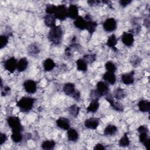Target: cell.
<instances>
[{
    "mask_svg": "<svg viewBox=\"0 0 150 150\" xmlns=\"http://www.w3.org/2000/svg\"><path fill=\"white\" fill-rule=\"evenodd\" d=\"M63 35V32L62 28L59 26H55L50 29L47 38L53 44L58 45L62 43Z\"/></svg>",
    "mask_w": 150,
    "mask_h": 150,
    "instance_id": "6da1fadb",
    "label": "cell"
},
{
    "mask_svg": "<svg viewBox=\"0 0 150 150\" xmlns=\"http://www.w3.org/2000/svg\"><path fill=\"white\" fill-rule=\"evenodd\" d=\"M35 99L30 97H23L16 103V106L23 112H28L32 108Z\"/></svg>",
    "mask_w": 150,
    "mask_h": 150,
    "instance_id": "7a4b0ae2",
    "label": "cell"
},
{
    "mask_svg": "<svg viewBox=\"0 0 150 150\" xmlns=\"http://www.w3.org/2000/svg\"><path fill=\"white\" fill-rule=\"evenodd\" d=\"M63 90L66 95L71 97L75 100L79 101L80 99V93L76 90L75 86L73 83H67L64 84Z\"/></svg>",
    "mask_w": 150,
    "mask_h": 150,
    "instance_id": "3957f363",
    "label": "cell"
},
{
    "mask_svg": "<svg viewBox=\"0 0 150 150\" xmlns=\"http://www.w3.org/2000/svg\"><path fill=\"white\" fill-rule=\"evenodd\" d=\"M7 122L12 131H23V127L21 124L20 120L18 117L10 116L7 119Z\"/></svg>",
    "mask_w": 150,
    "mask_h": 150,
    "instance_id": "277c9868",
    "label": "cell"
},
{
    "mask_svg": "<svg viewBox=\"0 0 150 150\" xmlns=\"http://www.w3.org/2000/svg\"><path fill=\"white\" fill-rule=\"evenodd\" d=\"M56 19L64 21L67 17V8L64 5H60L57 6L56 11L54 14Z\"/></svg>",
    "mask_w": 150,
    "mask_h": 150,
    "instance_id": "5b68a950",
    "label": "cell"
},
{
    "mask_svg": "<svg viewBox=\"0 0 150 150\" xmlns=\"http://www.w3.org/2000/svg\"><path fill=\"white\" fill-rule=\"evenodd\" d=\"M116 28L117 22L114 18H108L103 23V29L106 32H113L116 29Z\"/></svg>",
    "mask_w": 150,
    "mask_h": 150,
    "instance_id": "8992f818",
    "label": "cell"
},
{
    "mask_svg": "<svg viewBox=\"0 0 150 150\" xmlns=\"http://www.w3.org/2000/svg\"><path fill=\"white\" fill-rule=\"evenodd\" d=\"M18 62L14 57H11L7 59L4 63L5 69L9 72L12 73L17 69Z\"/></svg>",
    "mask_w": 150,
    "mask_h": 150,
    "instance_id": "52a82bcc",
    "label": "cell"
},
{
    "mask_svg": "<svg viewBox=\"0 0 150 150\" xmlns=\"http://www.w3.org/2000/svg\"><path fill=\"white\" fill-rule=\"evenodd\" d=\"M25 90L29 94H33L36 91V83L32 80H27L23 84Z\"/></svg>",
    "mask_w": 150,
    "mask_h": 150,
    "instance_id": "ba28073f",
    "label": "cell"
},
{
    "mask_svg": "<svg viewBox=\"0 0 150 150\" xmlns=\"http://www.w3.org/2000/svg\"><path fill=\"white\" fill-rule=\"evenodd\" d=\"M84 19L86 21V29L87 30V31L90 33H93L97 26V23L95 21H92L90 16L89 15H86Z\"/></svg>",
    "mask_w": 150,
    "mask_h": 150,
    "instance_id": "9c48e42d",
    "label": "cell"
},
{
    "mask_svg": "<svg viewBox=\"0 0 150 150\" xmlns=\"http://www.w3.org/2000/svg\"><path fill=\"white\" fill-rule=\"evenodd\" d=\"M100 96H107L109 94V87L108 84L103 81H100L97 83V89Z\"/></svg>",
    "mask_w": 150,
    "mask_h": 150,
    "instance_id": "30bf717a",
    "label": "cell"
},
{
    "mask_svg": "<svg viewBox=\"0 0 150 150\" xmlns=\"http://www.w3.org/2000/svg\"><path fill=\"white\" fill-rule=\"evenodd\" d=\"M105 99L110 103V105L114 110L118 112H121L123 111L124 110L123 105L120 103L114 101V100L113 99V98L111 95L107 94L105 97Z\"/></svg>",
    "mask_w": 150,
    "mask_h": 150,
    "instance_id": "8fae6325",
    "label": "cell"
},
{
    "mask_svg": "<svg viewBox=\"0 0 150 150\" xmlns=\"http://www.w3.org/2000/svg\"><path fill=\"white\" fill-rule=\"evenodd\" d=\"M121 40L126 46H131L134 42L133 34L130 32H124L121 36Z\"/></svg>",
    "mask_w": 150,
    "mask_h": 150,
    "instance_id": "7c38bea8",
    "label": "cell"
},
{
    "mask_svg": "<svg viewBox=\"0 0 150 150\" xmlns=\"http://www.w3.org/2000/svg\"><path fill=\"white\" fill-rule=\"evenodd\" d=\"M134 71H131L130 72L122 74L121 76L122 82L126 85L132 84L134 81Z\"/></svg>",
    "mask_w": 150,
    "mask_h": 150,
    "instance_id": "4fadbf2b",
    "label": "cell"
},
{
    "mask_svg": "<svg viewBox=\"0 0 150 150\" xmlns=\"http://www.w3.org/2000/svg\"><path fill=\"white\" fill-rule=\"evenodd\" d=\"M100 120L97 118H90L84 121V126L88 129H96L98 127Z\"/></svg>",
    "mask_w": 150,
    "mask_h": 150,
    "instance_id": "5bb4252c",
    "label": "cell"
},
{
    "mask_svg": "<svg viewBox=\"0 0 150 150\" xmlns=\"http://www.w3.org/2000/svg\"><path fill=\"white\" fill-rule=\"evenodd\" d=\"M56 122L57 127L62 129L68 130L70 128V123L69 120L66 118L60 117L56 120Z\"/></svg>",
    "mask_w": 150,
    "mask_h": 150,
    "instance_id": "9a60e30c",
    "label": "cell"
},
{
    "mask_svg": "<svg viewBox=\"0 0 150 150\" xmlns=\"http://www.w3.org/2000/svg\"><path fill=\"white\" fill-rule=\"evenodd\" d=\"M28 53L32 56H35L38 55L40 52V48L39 45L36 43H33L29 45L28 47Z\"/></svg>",
    "mask_w": 150,
    "mask_h": 150,
    "instance_id": "2e32d148",
    "label": "cell"
},
{
    "mask_svg": "<svg viewBox=\"0 0 150 150\" xmlns=\"http://www.w3.org/2000/svg\"><path fill=\"white\" fill-rule=\"evenodd\" d=\"M79 16V9L76 5H70L67 8V17L76 19Z\"/></svg>",
    "mask_w": 150,
    "mask_h": 150,
    "instance_id": "e0dca14e",
    "label": "cell"
},
{
    "mask_svg": "<svg viewBox=\"0 0 150 150\" xmlns=\"http://www.w3.org/2000/svg\"><path fill=\"white\" fill-rule=\"evenodd\" d=\"M103 79L104 80L107 82V83H109L110 84L113 85L115 84L116 81V76L114 74V73L106 71L103 76Z\"/></svg>",
    "mask_w": 150,
    "mask_h": 150,
    "instance_id": "ac0fdd59",
    "label": "cell"
},
{
    "mask_svg": "<svg viewBox=\"0 0 150 150\" xmlns=\"http://www.w3.org/2000/svg\"><path fill=\"white\" fill-rule=\"evenodd\" d=\"M138 107L141 112H148L150 110V102L147 100H141L138 103Z\"/></svg>",
    "mask_w": 150,
    "mask_h": 150,
    "instance_id": "d6986e66",
    "label": "cell"
},
{
    "mask_svg": "<svg viewBox=\"0 0 150 150\" xmlns=\"http://www.w3.org/2000/svg\"><path fill=\"white\" fill-rule=\"evenodd\" d=\"M56 19L54 15L46 14L44 17V22L47 27L52 28L56 26Z\"/></svg>",
    "mask_w": 150,
    "mask_h": 150,
    "instance_id": "ffe728a7",
    "label": "cell"
},
{
    "mask_svg": "<svg viewBox=\"0 0 150 150\" xmlns=\"http://www.w3.org/2000/svg\"><path fill=\"white\" fill-rule=\"evenodd\" d=\"M100 106V104L98 102V100L97 99H93L91 100L90 104L87 107V112H96Z\"/></svg>",
    "mask_w": 150,
    "mask_h": 150,
    "instance_id": "44dd1931",
    "label": "cell"
},
{
    "mask_svg": "<svg viewBox=\"0 0 150 150\" xmlns=\"http://www.w3.org/2000/svg\"><path fill=\"white\" fill-rule=\"evenodd\" d=\"M74 25L78 29L80 30H84L86 29V21L82 16H79L73 22Z\"/></svg>",
    "mask_w": 150,
    "mask_h": 150,
    "instance_id": "7402d4cb",
    "label": "cell"
},
{
    "mask_svg": "<svg viewBox=\"0 0 150 150\" xmlns=\"http://www.w3.org/2000/svg\"><path fill=\"white\" fill-rule=\"evenodd\" d=\"M67 138L69 141L76 142L79 138V134L77 131L73 128H69L67 132Z\"/></svg>",
    "mask_w": 150,
    "mask_h": 150,
    "instance_id": "603a6c76",
    "label": "cell"
},
{
    "mask_svg": "<svg viewBox=\"0 0 150 150\" xmlns=\"http://www.w3.org/2000/svg\"><path fill=\"white\" fill-rule=\"evenodd\" d=\"M56 64L54 61L50 58H47L46 60H45L43 63V69L46 71H50L52 70L54 68Z\"/></svg>",
    "mask_w": 150,
    "mask_h": 150,
    "instance_id": "cb8c5ba5",
    "label": "cell"
},
{
    "mask_svg": "<svg viewBox=\"0 0 150 150\" xmlns=\"http://www.w3.org/2000/svg\"><path fill=\"white\" fill-rule=\"evenodd\" d=\"M117 43V39L114 34H112L110 36H109L107 41L106 45L107 46H108L109 47L111 48L115 52L117 50V49L115 47Z\"/></svg>",
    "mask_w": 150,
    "mask_h": 150,
    "instance_id": "d4e9b609",
    "label": "cell"
},
{
    "mask_svg": "<svg viewBox=\"0 0 150 150\" xmlns=\"http://www.w3.org/2000/svg\"><path fill=\"white\" fill-rule=\"evenodd\" d=\"M28 61L26 58L22 57L18 62L17 64V70L19 72H22L25 71L28 66Z\"/></svg>",
    "mask_w": 150,
    "mask_h": 150,
    "instance_id": "484cf974",
    "label": "cell"
},
{
    "mask_svg": "<svg viewBox=\"0 0 150 150\" xmlns=\"http://www.w3.org/2000/svg\"><path fill=\"white\" fill-rule=\"evenodd\" d=\"M148 132H141L139 133V142H141L147 149H148V146L149 144V138H148Z\"/></svg>",
    "mask_w": 150,
    "mask_h": 150,
    "instance_id": "4316f807",
    "label": "cell"
},
{
    "mask_svg": "<svg viewBox=\"0 0 150 150\" xmlns=\"http://www.w3.org/2000/svg\"><path fill=\"white\" fill-rule=\"evenodd\" d=\"M77 69L79 71L86 72L87 70V63L83 59H79L76 62Z\"/></svg>",
    "mask_w": 150,
    "mask_h": 150,
    "instance_id": "83f0119b",
    "label": "cell"
},
{
    "mask_svg": "<svg viewBox=\"0 0 150 150\" xmlns=\"http://www.w3.org/2000/svg\"><path fill=\"white\" fill-rule=\"evenodd\" d=\"M117 127L115 125L109 124L104 129V134L105 135H112L117 132Z\"/></svg>",
    "mask_w": 150,
    "mask_h": 150,
    "instance_id": "f1b7e54d",
    "label": "cell"
},
{
    "mask_svg": "<svg viewBox=\"0 0 150 150\" xmlns=\"http://www.w3.org/2000/svg\"><path fill=\"white\" fill-rule=\"evenodd\" d=\"M113 94H114V97L117 100L123 99L126 96L124 90L120 87H118L115 88V90L114 91Z\"/></svg>",
    "mask_w": 150,
    "mask_h": 150,
    "instance_id": "f546056e",
    "label": "cell"
},
{
    "mask_svg": "<svg viewBox=\"0 0 150 150\" xmlns=\"http://www.w3.org/2000/svg\"><path fill=\"white\" fill-rule=\"evenodd\" d=\"M19 131H12L11 138L12 141L15 143L20 142L23 139V135Z\"/></svg>",
    "mask_w": 150,
    "mask_h": 150,
    "instance_id": "4dcf8cb0",
    "label": "cell"
},
{
    "mask_svg": "<svg viewBox=\"0 0 150 150\" xmlns=\"http://www.w3.org/2000/svg\"><path fill=\"white\" fill-rule=\"evenodd\" d=\"M56 142L53 140H46L43 141L41 144V148L45 150L52 149L54 148Z\"/></svg>",
    "mask_w": 150,
    "mask_h": 150,
    "instance_id": "1f68e13d",
    "label": "cell"
},
{
    "mask_svg": "<svg viewBox=\"0 0 150 150\" xmlns=\"http://www.w3.org/2000/svg\"><path fill=\"white\" fill-rule=\"evenodd\" d=\"M129 144H130V141L128 137V134L127 133H125L124 135L119 140V142H118L119 146L121 147H126L129 146Z\"/></svg>",
    "mask_w": 150,
    "mask_h": 150,
    "instance_id": "d6a6232c",
    "label": "cell"
},
{
    "mask_svg": "<svg viewBox=\"0 0 150 150\" xmlns=\"http://www.w3.org/2000/svg\"><path fill=\"white\" fill-rule=\"evenodd\" d=\"M69 114L74 118H76L80 111V107L76 104H73L69 107L68 109Z\"/></svg>",
    "mask_w": 150,
    "mask_h": 150,
    "instance_id": "836d02e7",
    "label": "cell"
},
{
    "mask_svg": "<svg viewBox=\"0 0 150 150\" xmlns=\"http://www.w3.org/2000/svg\"><path fill=\"white\" fill-rule=\"evenodd\" d=\"M57 9V6L53 4H47L46 6L45 12L48 15H54Z\"/></svg>",
    "mask_w": 150,
    "mask_h": 150,
    "instance_id": "e575fe53",
    "label": "cell"
},
{
    "mask_svg": "<svg viewBox=\"0 0 150 150\" xmlns=\"http://www.w3.org/2000/svg\"><path fill=\"white\" fill-rule=\"evenodd\" d=\"M105 69L107 70V71L109 72H112V73H115L116 70V66L114 64V63L112 62H107L105 64Z\"/></svg>",
    "mask_w": 150,
    "mask_h": 150,
    "instance_id": "d590c367",
    "label": "cell"
},
{
    "mask_svg": "<svg viewBox=\"0 0 150 150\" xmlns=\"http://www.w3.org/2000/svg\"><path fill=\"white\" fill-rule=\"evenodd\" d=\"M96 56L95 54H86L83 56V59L86 62V63L88 64H91L93 63L96 60Z\"/></svg>",
    "mask_w": 150,
    "mask_h": 150,
    "instance_id": "8d00e7d4",
    "label": "cell"
},
{
    "mask_svg": "<svg viewBox=\"0 0 150 150\" xmlns=\"http://www.w3.org/2000/svg\"><path fill=\"white\" fill-rule=\"evenodd\" d=\"M8 43V36L6 35H1L0 36V48L5 47Z\"/></svg>",
    "mask_w": 150,
    "mask_h": 150,
    "instance_id": "74e56055",
    "label": "cell"
},
{
    "mask_svg": "<svg viewBox=\"0 0 150 150\" xmlns=\"http://www.w3.org/2000/svg\"><path fill=\"white\" fill-rule=\"evenodd\" d=\"M100 95L99 94L98 92L97 91V90H92L91 91L90 93V98L91 100L93 99H97L98 100V98L100 97Z\"/></svg>",
    "mask_w": 150,
    "mask_h": 150,
    "instance_id": "f35d334b",
    "label": "cell"
},
{
    "mask_svg": "<svg viewBox=\"0 0 150 150\" xmlns=\"http://www.w3.org/2000/svg\"><path fill=\"white\" fill-rule=\"evenodd\" d=\"M11 93V88L8 86H5L1 90V96H6L10 94Z\"/></svg>",
    "mask_w": 150,
    "mask_h": 150,
    "instance_id": "ab89813d",
    "label": "cell"
},
{
    "mask_svg": "<svg viewBox=\"0 0 150 150\" xmlns=\"http://www.w3.org/2000/svg\"><path fill=\"white\" fill-rule=\"evenodd\" d=\"M141 59L138 57H137L135 59H134V60H132L131 61V64L132 65V66L134 67H137L139 65V64L141 63Z\"/></svg>",
    "mask_w": 150,
    "mask_h": 150,
    "instance_id": "60d3db41",
    "label": "cell"
},
{
    "mask_svg": "<svg viewBox=\"0 0 150 150\" xmlns=\"http://www.w3.org/2000/svg\"><path fill=\"white\" fill-rule=\"evenodd\" d=\"M65 56H66V57L67 58H70L73 56V52L71 51V48L69 46L67 47L66 49H65Z\"/></svg>",
    "mask_w": 150,
    "mask_h": 150,
    "instance_id": "b9f144b4",
    "label": "cell"
},
{
    "mask_svg": "<svg viewBox=\"0 0 150 150\" xmlns=\"http://www.w3.org/2000/svg\"><path fill=\"white\" fill-rule=\"evenodd\" d=\"M137 131H138L139 133H141V132H149V129L147 128L146 126L145 125H141L139 126L138 129Z\"/></svg>",
    "mask_w": 150,
    "mask_h": 150,
    "instance_id": "7bdbcfd3",
    "label": "cell"
},
{
    "mask_svg": "<svg viewBox=\"0 0 150 150\" xmlns=\"http://www.w3.org/2000/svg\"><path fill=\"white\" fill-rule=\"evenodd\" d=\"M132 1L131 0H121L119 1L120 5L122 7H125L127 5H128L129 4H131Z\"/></svg>",
    "mask_w": 150,
    "mask_h": 150,
    "instance_id": "ee69618b",
    "label": "cell"
},
{
    "mask_svg": "<svg viewBox=\"0 0 150 150\" xmlns=\"http://www.w3.org/2000/svg\"><path fill=\"white\" fill-rule=\"evenodd\" d=\"M6 139H7V137L6 134L1 132L0 134V145H2L3 144H4L6 141Z\"/></svg>",
    "mask_w": 150,
    "mask_h": 150,
    "instance_id": "f6af8a7d",
    "label": "cell"
},
{
    "mask_svg": "<svg viewBox=\"0 0 150 150\" xmlns=\"http://www.w3.org/2000/svg\"><path fill=\"white\" fill-rule=\"evenodd\" d=\"M94 149L95 150H98V149H105V146L101 144H97L95 145V146L94 147Z\"/></svg>",
    "mask_w": 150,
    "mask_h": 150,
    "instance_id": "bcb514c9",
    "label": "cell"
},
{
    "mask_svg": "<svg viewBox=\"0 0 150 150\" xmlns=\"http://www.w3.org/2000/svg\"><path fill=\"white\" fill-rule=\"evenodd\" d=\"M100 2V1H87L88 5H90L91 6L97 5Z\"/></svg>",
    "mask_w": 150,
    "mask_h": 150,
    "instance_id": "7dc6e473",
    "label": "cell"
},
{
    "mask_svg": "<svg viewBox=\"0 0 150 150\" xmlns=\"http://www.w3.org/2000/svg\"><path fill=\"white\" fill-rule=\"evenodd\" d=\"M144 25L147 27V28H149V19H146L145 21H144Z\"/></svg>",
    "mask_w": 150,
    "mask_h": 150,
    "instance_id": "c3c4849f",
    "label": "cell"
}]
</instances>
